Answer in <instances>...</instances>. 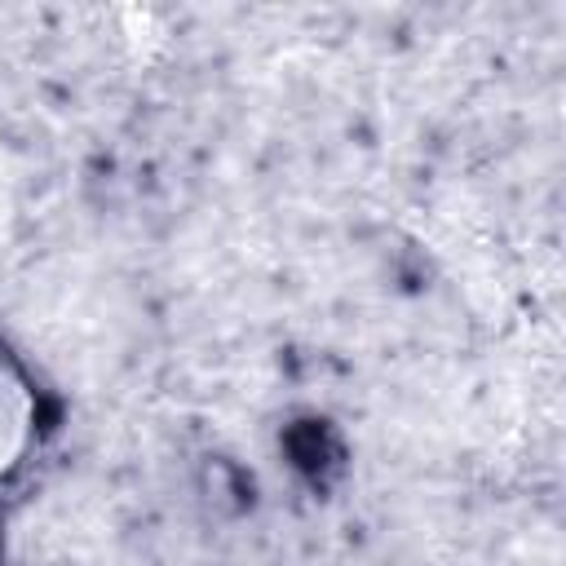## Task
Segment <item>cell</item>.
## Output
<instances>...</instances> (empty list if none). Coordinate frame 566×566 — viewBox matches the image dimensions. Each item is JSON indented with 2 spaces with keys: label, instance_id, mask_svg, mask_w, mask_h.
Returning a JSON list of instances; mask_svg holds the SVG:
<instances>
[{
  "label": "cell",
  "instance_id": "6da1fadb",
  "mask_svg": "<svg viewBox=\"0 0 566 566\" xmlns=\"http://www.w3.org/2000/svg\"><path fill=\"white\" fill-rule=\"evenodd\" d=\"M35 433V389L13 354L0 345V486L22 464Z\"/></svg>",
  "mask_w": 566,
  "mask_h": 566
}]
</instances>
